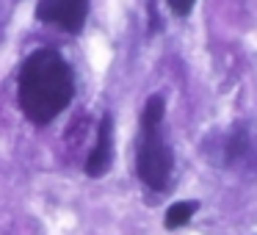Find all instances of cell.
<instances>
[{"mask_svg":"<svg viewBox=\"0 0 257 235\" xmlns=\"http://www.w3.org/2000/svg\"><path fill=\"white\" fill-rule=\"evenodd\" d=\"M166 3H169V9H172V12L177 14V17H188L196 0H166Z\"/></svg>","mask_w":257,"mask_h":235,"instance_id":"cell-8","label":"cell"},{"mask_svg":"<svg viewBox=\"0 0 257 235\" xmlns=\"http://www.w3.org/2000/svg\"><path fill=\"white\" fill-rule=\"evenodd\" d=\"M111 161H113V119L111 113H105L100 122V130H97V144L91 150L89 161H86V174L102 177L111 169Z\"/></svg>","mask_w":257,"mask_h":235,"instance_id":"cell-4","label":"cell"},{"mask_svg":"<svg viewBox=\"0 0 257 235\" xmlns=\"http://www.w3.org/2000/svg\"><path fill=\"white\" fill-rule=\"evenodd\" d=\"M243 150H246V133H243V130H238V133L229 139V144H227V158L243 155Z\"/></svg>","mask_w":257,"mask_h":235,"instance_id":"cell-7","label":"cell"},{"mask_svg":"<svg viewBox=\"0 0 257 235\" xmlns=\"http://www.w3.org/2000/svg\"><path fill=\"white\" fill-rule=\"evenodd\" d=\"M196 207H199L196 202H174V205L166 210V227L177 229V227H183V224H188L191 216L196 213Z\"/></svg>","mask_w":257,"mask_h":235,"instance_id":"cell-5","label":"cell"},{"mask_svg":"<svg viewBox=\"0 0 257 235\" xmlns=\"http://www.w3.org/2000/svg\"><path fill=\"white\" fill-rule=\"evenodd\" d=\"M20 108L36 125H47L72 102L75 78L56 50H36L20 69Z\"/></svg>","mask_w":257,"mask_h":235,"instance_id":"cell-1","label":"cell"},{"mask_svg":"<svg viewBox=\"0 0 257 235\" xmlns=\"http://www.w3.org/2000/svg\"><path fill=\"white\" fill-rule=\"evenodd\" d=\"M89 14V0H39L36 17L42 23H56L67 34H80Z\"/></svg>","mask_w":257,"mask_h":235,"instance_id":"cell-3","label":"cell"},{"mask_svg":"<svg viewBox=\"0 0 257 235\" xmlns=\"http://www.w3.org/2000/svg\"><path fill=\"white\" fill-rule=\"evenodd\" d=\"M163 111H166V105H163V97H150L144 105V113H141V128H161L163 122Z\"/></svg>","mask_w":257,"mask_h":235,"instance_id":"cell-6","label":"cell"},{"mask_svg":"<svg viewBox=\"0 0 257 235\" xmlns=\"http://www.w3.org/2000/svg\"><path fill=\"white\" fill-rule=\"evenodd\" d=\"M136 166H139V177L152 191H163L169 185L174 155H172V147L163 141L161 128H141V144H139Z\"/></svg>","mask_w":257,"mask_h":235,"instance_id":"cell-2","label":"cell"}]
</instances>
